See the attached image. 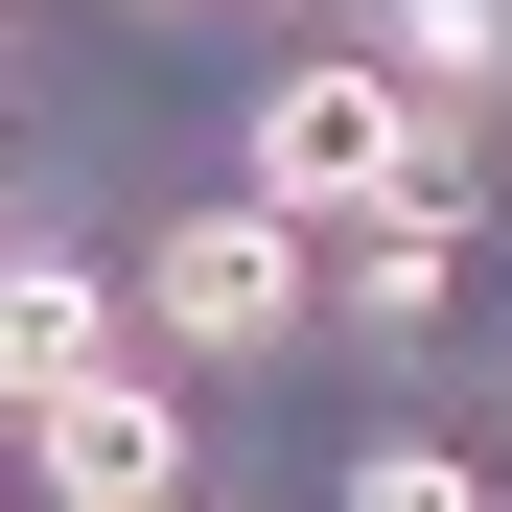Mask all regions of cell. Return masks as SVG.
Segmentation results:
<instances>
[{
  "label": "cell",
  "instance_id": "obj_3",
  "mask_svg": "<svg viewBox=\"0 0 512 512\" xmlns=\"http://www.w3.org/2000/svg\"><path fill=\"white\" fill-rule=\"evenodd\" d=\"M47 489H70V512H163V489H187V419H163L140 373H94V396H47Z\"/></svg>",
  "mask_w": 512,
  "mask_h": 512
},
{
  "label": "cell",
  "instance_id": "obj_5",
  "mask_svg": "<svg viewBox=\"0 0 512 512\" xmlns=\"http://www.w3.org/2000/svg\"><path fill=\"white\" fill-rule=\"evenodd\" d=\"M443 256H466V187H443V163H419V187L350 233V326H443Z\"/></svg>",
  "mask_w": 512,
  "mask_h": 512
},
{
  "label": "cell",
  "instance_id": "obj_2",
  "mask_svg": "<svg viewBox=\"0 0 512 512\" xmlns=\"http://www.w3.org/2000/svg\"><path fill=\"white\" fill-rule=\"evenodd\" d=\"M140 326H163V350H280V326H303V210H163L140 233Z\"/></svg>",
  "mask_w": 512,
  "mask_h": 512
},
{
  "label": "cell",
  "instance_id": "obj_4",
  "mask_svg": "<svg viewBox=\"0 0 512 512\" xmlns=\"http://www.w3.org/2000/svg\"><path fill=\"white\" fill-rule=\"evenodd\" d=\"M94 373H117V303L70 280V256H0V396L47 419V396H94Z\"/></svg>",
  "mask_w": 512,
  "mask_h": 512
},
{
  "label": "cell",
  "instance_id": "obj_7",
  "mask_svg": "<svg viewBox=\"0 0 512 512\" xmlns=\"http://www.w3.org/2000/svg\"><path fill=\"white\" fill-rule=\"evenodd\" d=\"M350 512H489V489H466L443 443H373V466H350Z\"/></svg>",
  "mask_w": 512,
  "mask_h": 512
},
{
  "label": "cell",
  "instance_id": "obj_1",
  "mask_svg": "<svg viewBox=\"0 0 512 512\" xmlns=\"http://www.w3.org/2000/svg\"><path fill=\"white\" fill-rule=\"evenodd\" d=\"M396 187H419V94H396V70H350V47H326V70H280V94H256V210L373 233Z\"/></svg>",
  "mask_w": 512,
  "mask_h": 512
},
{
  "label": "cell",
  "instance_id": "obj_6",
  "mask_svg": "<svg viewBox=\"0 0 512 512\" xmlns=\"http://www.w3.org/2000/svg\"><path fill=\"white\" fill-rule=\"evenodd\" d=\"M396 94H489V70H512V0H396Z\"/></svg>",
  "mask_w": 512,
  "mask_h": 512
}]
</instances>
